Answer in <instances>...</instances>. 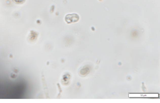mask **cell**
Returning a JSON list of instances; mask_svg holds the SVG:
<instances>
[{
    "instance_id": "6da1fadb",
    "label": "cell",
    "mask_w": 160,
    "mask_h": 103,
    "mask_svg": "<svg viewBox=\"0 0 160 103\" xmlns=\"http://www.w3.org/2000/svg\"><path fill=\"white\" fill-rule=\"evenodd\" d=\"M79 19V17L76 14H68L65 18V20L68 24L77 22Z\"/></svg>"
},
{
    "instance_id": "7a4b0ae2",
    "label": "cell",
    "mask_w": 160,
    "mask_h": 103,
    "mask_svg": "<svg viewBox=\"0 0 160 103\" xmlns=\"http://www.w3.org/2000/svg\"><path fill=\"white\" fill-rule=\"evenodd\" d=\"M14 3L17 4H22L25 3V0H13Z\"/></svg>"
}]
</instances>
